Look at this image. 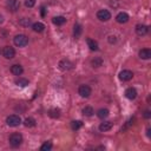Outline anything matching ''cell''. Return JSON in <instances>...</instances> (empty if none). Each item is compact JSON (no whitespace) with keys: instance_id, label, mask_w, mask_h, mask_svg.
I'll return each mask as SVG.
<instances>
[{"instance_id":"obj_20","label":"cell","mask_w":151,"mask_h":151,"mask_svg":"<svg viewBox=\"0 0 151 151\" xmlns=\"http://www.w3.org/2000/svg\"><path fill=\"white\" fill-rule=\"evenodd\" d=\"M28 84H29V80L26 79V78H22V77H19V78L15 80V85H18V86H20V87H26Z\"/></svg>"},{"instance_id":"obj_11","label":"cell","mask_w":151,"mask_h":151,"mask_svg":"<svg viewBox=\"0 0 151 151\" xmlns=\"http://www.w3.org/2000/svg\"><path fill=\"white\" fill-rule=\"evenodd\" d=\"M129 19H130V17H129V14L126 12H119L116 15V21L118 24H125V22L129 21Z\"/></svg>"},{"instance_id":"obj_8","label":"cell","mask_w":151,"mask_h":151,"mask_svg":"<svg viewBox=\"0 0 151 151\" xmlns=\"http://www.w3.org/2000/svg\"><path fill=\"white\" fill-rule=\"evenodd\" d=\"M133 78V73L130 70H123L119 72V79L122 81H129Z\"/></svg>"},{"instance_id":"obj_30","label":"cell","mask_w":151,"mask_h":151,"mask_svg":"<svg viewBox=\"0 0 151 151\" xmlns=\"http://www.w3.org/2000/svg\"><path fill=\"white\" fill-rule=\"evenodd\" d=\"M34 5H35V0H25V6H26V7L31 8V7H33Z\"/></svg>"},{"instance_id":"obj_13","label":"cell","mask_w":151,"mask_h":151,"mask_svg":"<svg viewBox=\"0 0 151 151\" xmlns=\"http://www.w3.org/2000/svg\"><path fill=\"white\" fill-rule=\"evenodd\" d=\"M138 55L140 59H144V60H147L151 58V50L150 48H142L139 52H138Z\"/></svg>"},{"instance_id":"obj_22","label":"cell","mask_w":151,"mask_h":151,"mask_svg":"<svg viewBox=\"0 0 151 151\" xmlns=\"http://www.w3.org/2000/svg\"><path fill=\"white\" fill-rule=\"evenodd\" d=\"M109 114H110V111L107 110V109H99L98 111H97V116H98V118H100V119H104V118H106V117H109Z\"/></svg>"},{"instance_id":"obj_17","label":"cell","mask_w":151,"mask_h":151,"mask_svg":"<svg viewBox=\"0 0 151 151\" xmlns=\"http://www.w3.org/2000/svg\"><path fill=\"white\" fill-rule=\"evenodd\" d=\"M32 28H33L34 32L41 33V32H44V29H45V25H44L42 22H34V24H32Z\"/></svg>"},{"instance_id":"obj_35","label":"cell","mask_w":151,"mask_h":151,"mask_svg":"<svg viewBox=\"0 0 151 151\" xmlns=\"http://www.w3.org/2000/svg\"><path fill=\"white\" fill-rule=\"evenodd\" d=\"M2 22H4V17H2L1 14H0V25H1Z\"/></svg>"},{"instance_id":"obj_10","label":"cell","mask_w":151,"mask_h":151,"mask_svg":"<svg viewBox=\"0 0 151 151\" xmlns=\"http://www.w3.org/2000/svg\"><path fill=\"white\" fill-rule=\"evenodd\" d=\"M136 33H137L139 37L146 35V34L149 33V26L143 25V24H138V25L136 26Z\"/></svg>"},{"instance_id":"obj_29","label":"cell","mask_w":151,"mask_h":151,"mask_svg":"<svg viewBox=\"0 0 151 151\" xmlns=\"http://www.w3.org/2000/svg\"><path fill=\"white\" fill-rule=\"evenodd\" d=\"M133 122H134V118H131V119H130L129 122H126V124H125V125H124V126L122 127V132H123V131H125V130H126L127 127H130V126H131V125L133 124Z\"/></svg>"},{"instance_id":"obj_19","label":"cell","mask_w":151,"mask_h":151,"mask_svg":"<svg viewBox=\"0 0 151 151\" xmlns=\"http://www.w3.org/2000/svg\"><path fill=\"white\" fill-rule=\"evenodd\" d=\"M86 42H87V46L90 47L91 51H97L98 50V42L91 38H87L86 39Z\"/></svg>"},{"instance_id":"obj_24","label":"cell","mask_w":151,"mask_h":151,"mask_svg":"<svg viewBox=\"0 0 151 151\" xmlns=\"http://www.w3.org/2000/svg\"><path fill=\"white\" fill-rule=\"evenodd\" d=\"M35 119L34 118H32V117H28V118H26L25 120H24V125L26 126V127H34L35 126Z\"/></svg>"},{"instance_id":"obj_4","label":"cell","mask_w":151,"mask_h":151,"mask_svg":"<svg viewBox=\"0 0 151 151\" xmlns=\"http://www.w3.org/2000/svg\"><path fill=\"white\" fill-rule=\"evenodd\" d=\"M58 66H59V68H60L61 71H70V70L73 68L74 65H73V63H72L70 59H61V60L59 61Z\"/></svg>"},{"instance_id":"obj_21","label":"cell","mask_w":151,"mask_h":151,"mask_svg":"<svg viewBox=\"0 0 151 151\" xmlns=\"http://www.w3.org/2000/svg\"><path fill=\"white\" fill-rule=\"evenodd\" d=\"M48 116L53 119H57L60 117V110L57 109V107H53V109H50L48 110Z\"/></svg>"},{"instance_id":"obj_12","label":"cell","mask_w":151,"mask_h":151,"mask_svg":"<svg viewBox=\"0 0 151 151\" xmlns=\"http://www.w3.org/2000/svg\"><path fill=\"white\" fill-rule=\"evenodd\" d=\"M124 94H125V97H126L127 99L133 100V99H136V97H137V91H136L134 87H129V88L125 90Z\"/></svg>"},{"instance_id":"obj_7","label":"cell","mask_w":151,"mask_h":151,"mask_svg":"<svg viewBox=\"0 0 151 151\" xmlns=\"http://www.w3.org/2000/svg\"><path fill=\"white\" fill-rule=\"evenodd\" d=\"M2 55L6 59H13L15 57V50L12 46H5L2 50Z\"/></svg>"},{"instance_id":"obj_16","label":"cell","mask_w":151,"mask_h":151,"mask_svg":"<svg viewBox=\"0 0 151 151\" xmlns=\"http://www.w3.org/2000/svg\"><path fill=\"white\" fill-rule=\"evenodd\" d=\"M52 22L54 25H57V26H61V25H64L66 22V18L63 17V15H58V17H54L52 19Z\"/></svg>"},{"instance_id":"obj_6","label":"cell","mask_w":151,"mask_h":151,"mask_svg":"<svg viewBox=\"0 0 151 151\" xmlns=\"http://www.w3.org/2000/svg\"><path fill=\"white\" fill-rule=\"evenodd\" d=\"M97 18L100 21H109L111 19V13L107 9H99L97 12Z\"/></svg>"},{"instance_id":"obj_27","label":"cell","mask_w":151,"mask_h":151,"mask_svg":"<svg viewBox=\"0 0 151 151\" xmlns=\"http://www.w3.org/2000/svg\"><path fill=\"white\" fill-rule=\"evenodd\" d=\"M93 113H94V110H93V107H91V106H85V107L83 109V114L86 116V117H91Z\"/></svg>"},{"instance_id":"obj_9","label":"cell","mask_w":151,"mask_h":151,"mask_svg":"<svg viewBox=\"0 0 151 151\" xmlns=\"http://www.w3.org/2000/svg\"><path fill=\"white\" fill-rule=\"evenodd\" d=\"M6 6L11 12H17L20 7V2L18 0H7L6 1Z\"/></svg>"},{"instance_id":"obj_23","label":"cell","mask_w":151,"mask_h":151,"mask_svg":"<svg viewBox=\"0 0 151 151\" xmlns=\"http://www.w3.org/2000/svg\"><path fill=\"white\" fill-rule=\"evenodd\" d=\"M103 63H104V60H103L100 57H96L94 59L91 60V65H92V67H94V68L100 67V66L103 65Z\"/></svg>"},{"instance_id":"obj_1","label":"cell","mask_w":151,"mask_h":151,"mask_svg":"<svg viewBox=\"0 0 151 151\" xmlns=\"http://www.w3.org/2000/svg\"><path fill=\"white\" fill-rule=\"evenodd\" d=\"M8 142H9V144H11V146L18 147V146H20L21 143H22V136H21L20 133H18V132H14V133H12V134L9 136Z\"/></svg>"},{"instance_id":"obj_33","label":"cell","mask_w":151,"mask_h":151,"mask_svg":"<svg viewBox=\"0 0 151 151\" xmlns=\"http://www.w3.org/2000/svg\"><path fill=\"white\" fill-rule=\"evenodd\" d=\"M40 12H41V17H45V12H46V9H45V6H41V8H40Z\"/></svg>"},{"instance_id":"obj_14","label":"cell","mask_w":151,"mask_h":151,"mask_svg":"<svg viewBox=\"0 0 151 151\" xmlns=\"http://www.w3.org/2000/svg\"><path fill=\"white\" fill-rule=\"evenodd\" d=\"M112 127H113V123L112 122H103V123L99 124V131H101V132L110 131Z\"/></svg>"},{"instance_id":"obj_15","label":"cell","mask_w":151,"mask_h":151,"mask_svg":"<svg viewBox=\"0 0 151 151\" xmlns=\"http://www.w3.org/2000/svg\"><path fill=\"white\" fill-rule=\"evenodd\" d=\"M11 72H12L14 76H21L22 72H24V68H22L21 65H19V64H14V65L11 66Z\"/></svg>"},{"instance_id":"obj_18","label":"cell","mask_w":151,"mask_h":151,"mask_svg":"<svg viewBox=\"0 0 151 151\" xmlns=\"http://www.w3.org/2000/svg\"><path fill=\"white\" fill-rule=\"evenodd\" d=\"M81 33H83V27H81V25H80V24H74V26H73V35H74L76 38H79V37L81 35Z\"/></svg>"},{"instance_id":"obj_31","label":"cell","mask_w":151,"mask_h":151,"mask_svg":"<svg viewBox=\"0 0 151 151\" xmlns=\"http://www.w3.org/2000/svg\"><path fill=\"white\" fill-rule=\"evenodd\" d=\"M107 41H109L110 44H116V41H117V38H116L114 35H110V37L107 38Z\"/></svg>"},{"instance_id":"obj_34","label":"cell","mask_w":151,"mask_h":151,"mask_svg":"<svg viewBox=\"0 0 151 151\" xmlns=\"http://www.w3.org/2000/svg\"><path fill=\"white\" fill-rule=\"evenodd\" d=\"M146 136H147L149 138H151V129H150V127L146 129Z\"/></svg>"},{"instance_id":"obj_25","label":"cell","mask_w":151,"mask_h":151,"mask_svg":"<svg viewBox=\"0 0 151 151\" xmlns=\"http://www.w3.org/2000/svg\"><path fill=\"white\" fill-rule=\"evenodd\" d=\"M81 126H83V122H81V120H72V122H71V129H72L73 131L79 130Z\"/></svg>"},{"instance_id":"obj_5","label":"cell","mask_w":151,"mask_h":151,"mask_svg":"<svg viewBox=\"0 0 151 151\" xmlns=\"http://www.w3.org/2000/svg\"><path fill=\"white\" fill-rule=\"evenodd\" d=\"M78 93L83 98H88L91 96V93H92V90H91V87L88 85H80L79 88H78Z\"/></svg>"},{"instance_id":"obj_32","label":"cell","mask_w":151,"mask_h":151,"mask_svg":"<svg viewBox=\"0 0 151 151\" xmlns=\"http://www.w3.org/2000/svg\"><path fill=\"white\" fill-rule=\"evenodd\" d=\"M143 116H144V118H145V119L151 118V111H150V110H145V111H144V113H143Z\"/></svg>"},{"instance_id":"obj_28","label":"cell","mask_w":151,"mask_h":151,"mask_svg":"<svg viewBox=\"0 0 151 151\" xmlns=\"http://www.w3.org/2000/svg\"><path fill=\"white\" fill-rule=\"evenodd\" d=\"M52 147H53L52 142H51V140H47V142H45V143L40 146V150H41V151H50Z\"/></svg>"},{"instance_id":"obj_26","label":"cell","mask_w":151,"mask_h":151,"mask_svg":"<svg viewBox=\"0 0 151 151\" xmlns=\"http://www.w3.org/2000/svg\"><path fill=\"white\" fill-rule=\"evenodd\" d=\"M19 25L22 26V27H28V26L32 25V21H31L29 18H21V19L19 20Z\"/></svg>"},{"instance_id":"obj_2","label":"cell","mask_w":151,"mask_h":151,"mask_svg":"<svg viewBox=\"0 0 151 151\" xmlns=\"http://www.w3.org/2000/svg\"><path fill=\"white\" fill-rule=\"evenodd\" d=\"M13 42L18 47H24V46H26L28 44V38L25 34H17L13 38Z\"/></svg>"},{"instance_id":"obj_3","label":"cell","mask_w":151,"mask_h":151,"mask_svg":"<svg viewBox=\"0 0 151 151\" xmlns=\"http://www.w3.org/2000/svg\"><path fill=\"white\" fill-rule=\"evenodd\" d=\"M6 124L11 127H15V126H19L21 124V118L18 116V114H11L6 118Z\"/></svg>"}]
</instances>
